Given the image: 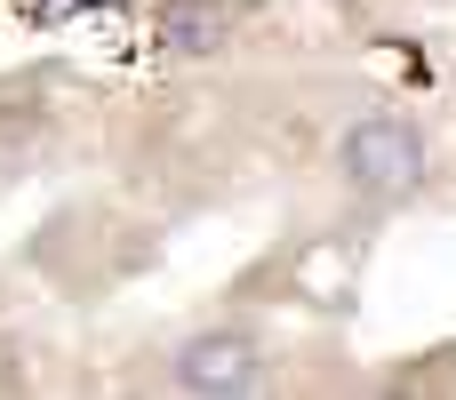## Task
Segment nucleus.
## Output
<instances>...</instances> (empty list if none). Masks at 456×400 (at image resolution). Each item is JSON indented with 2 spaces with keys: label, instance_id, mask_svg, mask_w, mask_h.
I'll return each instance as SVG.
<instances>
[{
  "label": "nucleus",
  "instance_id": "obj_1",
  "mask_svg": "<svg viewBox=\"0 0 456 400\" xmlns=\"http://www.w3.org/2000/svg\"><path fill=\"white\" fill-rule=\"evenodd\" d=\"M337 176H345L353 200H369V208H401V200H417V192L433 184V144H425L417 120H401V112H369V120H353V128L337 136Z\"/></svg>",
  "mask_w": 456,
  "mask_h": 400
},
{
  "label": "nucleus",
  "instance_id": "obj_2",
  "mask_svg": "<svg viewBox=\"0 0 456 400\" xmlns=\"http://www.w3.org/2000/svg\"><path fill=\"white\" fill-rule=\"evenodd\" d=\"M265 377H273V353H265V337L240 329V321L192 329V337H176V353H168V385L192 393V400H240V393H256Z\"/></svg>",
  "mask_w": 456,
  "mask_h": 400
},
{
  "label": "nucleus",
  "instance_id": "obj_3",
  "mask_svg": "<svg viewBox=\"0 0 456 400\" xmlns=\"http://www.w3.org/2000/svg\"><path fill=\"white\" fill-rule=\"evenodd\" d=\"M160 40H168L176 56H216V48L232 40V16H224L216 0H168V8H160Z\"/></svg>",
  "mask_w": 456,
  "mask_h": 400
}]
</instances>
